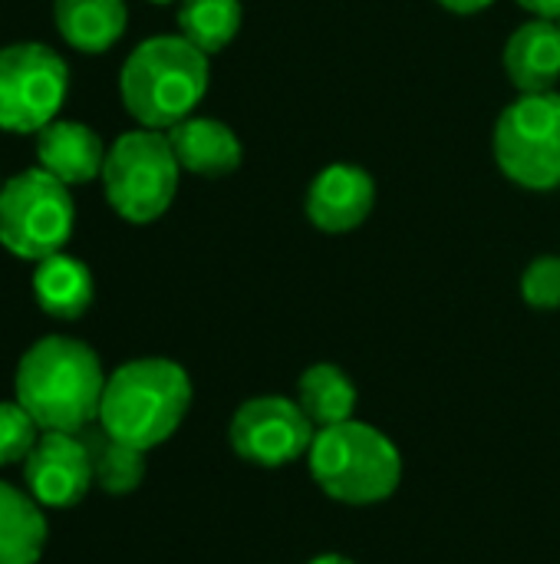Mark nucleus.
<instances>
[{
	"instance_id": "nucleus-1",
	"label": "nucleus",
	"mask_w": 560,
	"mask_h": 564,
	"mask_svg": "<svg viewBox=\"0 0 560 564\" xmlns=\"http://www.w3.org/2000/svg\"><path fill=\"white\" fill-rule=\"evenodd\" d=\"M106 380L102 360L86 340L50 334L20 357L13 370V400L43 433H86L99 420Z\"/></svg>"
},
{
	"instance_id": "nucleus-2",
	"label": "nucleus",
	"mask_w": 560,
	"mask_h": 564,
	"mask_svg": "<svg viewBox=\"0 0 560 564\" xmlns=\"http://www.w3.org/2000/svg\"><path fill=\"white\" fill-rule=\"evenodd\" d=\"M191 397V377L182 364L168 357H135L109 373L96 426L149 453L178 433Z\"/></svg>"
},
{
	"instance_id": "nucleus-3",
	"label": "nucleus",
	"mask_w": 560,
	"mask_h": 564,
	"mask_svg": "<svg viewBox=\"0 0 560 564\" xmlns=\"http://www.w3.org/2000/svg\"><path fill=\"white\" fill-rule=\"evenodd\" d=\"M208 53L178 36H149L119 69V96L142 129H172L208 93Z\"/></svg>"
},
{
	"instance_id": "nucleus-4",
	"label": "nucleus",
	"mask_w": 560,
	"mask_h": 564,
	"mask_svg": "<svg viewBox=\"0 0 560 564\" xmlns=\"http://www.w3.org/2000/svg\"><path fill=\"white\" fill-rule=\"evenodd\" d=\"M310 479L323 496L343 506H376L396 496L403 482V453L396 443L360 420L317 430L307 453Z\"/></svg>"
},
{
	"instance_id": "nucleus-5",
	"label": "nucleus",
	"mask_w": 560,
	"mask_h": 564,
	"mask_svg": "<svg viewBox=\"0 0 560 564\" xmlns=\"http://www.w3.org/2000/svg\"><path fill=\"white\" fill-rule=\"evenodd\" d=\"M182 165L172 152V142L158 129L122 132L102 165V192L112 212L132 225L158 221L178 192Z\"/></svg>"
},
{
	"instance_id": "nucleus-6",
	"label": "nucleus",
	"mask_w": 560,
	"mask_h": 564,
	"mask_svg": "<svg viewBox=\"0 0 560 564\" xmlns=\"http://www.w3.org/2000/svg\"><path fill=\"white\" fill-rule=\"evenodd\" d=\"M76 225L69 185L50 172L26 169L0 188V245L23 261L59 254Z\"/></svg>"
},
{
	"instance_id": "nucleus-7",
	"label": "nucleus",
	"mask_w": 560,
	"mask_h": 564,
	"mask_svg": "<svg viewBox=\"0 0 560 564\" xmlns=\"http://www.w3.org/2000/svg\"><path fill=\"white\" fill-rule=\"evenodd\" d=\"M495 162L521 188L560 185V93H521L495 122Z\"/></svg>"
},
{
	"instance_id": "nucleus-8",
	"label": "nucleus",
	"mask_w": 560,
	"mask_h": 564,
	"mask_svg": "<svg viewBox=\"0 0 560 564\" xmlns=\"http://www.w3.org/2000/svg\"><path fill=\"white\" fill-rule=\"evenodd\" d=\"M69 66L43 43H10L0 50V129L40 132L66 102Z\"/></svg>"
},
{
	"instance_id": "nucleus-9",
	"label": "nucleus",
	"mask_w": 560,
	"mask_h": 564,
	"mask_svg": "<svg viewBox=\"0 0 560 564\" xmlns=\"http://www.w3.org/2000/svg\"><path fill=\"white\" fill-rule=\"evenodd\" d=\"M314 436L317 426L307 420L300 403L277 393L244 400L228 423V443L234 456L257 469H284L297 459H307Z\"/></svg>"
},
{
	"instance_id": "nucleus-10",
	"label": "nucleus",
	"mask_w": 560,
	"mask_h": 564,
	"mask_svg": "<svg viewBox=\"0 0 560 564\" xmlns=\"http://www.w3.org/2000/svg\"><path fill=\"white\" fill-rule=\"evenodd\" d=\"M92 486V456L83 433L46 430L23 463V489L43 509H73Z\"/></svg>"
},
{
	"instance_id": "nucleus-11",
	"label": "nucleus",
	"mask_w": 560,
	"mask_h": 564,
	"mask_svg": "<svg viewBox=\"0 0 560 564\" xmlns=\"http://www.w3.org/2000/svg\"><path fill=\"white\" fill-rule=\"evenodd\" d=\"M376 205V182L366 169L350 162L327 165L307 188V218L327 235L360 228Z\"/></svg>"
},
{
	"instance_id": "nucleus-12",
	"label": "nucleus",
	"mask_w": 560,
	"mask_h": 564,
	"mask_svg": "<svg viewBox=\"0 0 560 564\" xmlns=\"http://www.w3.org/2000/svg\"><path fill=\"white\" fill-rule=\"evenodd\" d=\"M106 145L96 129L73 119H53L36 132V162L43 172L59 178L63 185H86L102 178Z\"/></svg>"
},
{
	"instance_id": "nucleus-13",
	"label": "nucleus",
	"mask_w": 560,
	"mask_h": 564,
	"mask_svg": "<svg viewBox=\"0 0 560 564\" xmlns=\"http://www.w3.org/2000/svg\"><path fill=\"white\" fill-rule=\"evenodd\" d=\"M505 73L518 93H548L560 79V30L554 20L535 17L521 23L502 53Z\"/></svg>"
},
{
	"instance_id": "nucleus-14",
	"label": "nucleus",
	"mask_w": 560,
	"mask_h": 564,
	"mask_svg": "<svg viewBox=\"0 0 560 564\" xmlns=\"http://www.w3.org/2000/svg\"><path fill=\"white\" fill-rule=\"evenodd\" d=\"M172 152L178 159V165L185 172L205 175V178H221L231 175L241 159V139L234 135L231 126L218 122V119H205V116H188L178 126H172L168 132Z\"/></svg>"
},
{
	"instance_id": "nucleus-15",
	"label": "nucleus",
	"mask_w": 560,
	"mask_h": 564,
	"mask_svg": "<svg viewBox=\"0 0 560 564\" xmlns=\"http://www.w3.org/2000/svg\"><path fill=\"white\" fill-rule=\"evenodd\" d=\"M33 297L43 314L53 321H79L96 297L92 271L73 254H50L36 261L33 271Z\"/></svg>"
},
{
	"instance_id": "nucleus-16",
	"label": "nucleus",
	"mask_w": 560,
	"mask_h": 564,
	"mask_svg": "<svg viewBox=\"0 0 560 564\" xmlns=\"http://www.w3.org/2000/svg\"><path fill=\"white\" fill-rule=\"evenodd\" d=\"M56 33L79 53L112 50L129 23L125 0H53Z\"/></svg>"
},
{
	"instance_id": "nucleus-17",
	"label": "nucleus",
	"mask_w": 560,
	"mask_h": 564,
	"mask_svg": "<svg viewBox=\"0 0 560 564\" xmlns=\"http://www.w3.org/2000/svg\"><path fill=\"white\" fill-rule=\"evenodd\" d=\"M46 509L26 492L0 479V564H36L46 552Z\"/></svg>"
},
{
	"instance_id": "nucleus-18",
	"label": "nucleus",
	"mask_w": 560,
	"mask_h": 564,
	"mask_svg": "<svg viewBox=\"0 0 560 564\" xmlns=\"http://www.w3.org/2000/svg\"><path fill=\"white\" fill-rule=\"evenodd\" d=\"M356 383L337 364H314L297 380V403L317 430L340 426L356 413Z\"/></svg>"
},
{
	"instance_id": "nucleus-19",
	"label": "nucleus",
	"mask_w": 560,
	"mask_h": 564,
	"mask_svg": "<svg viewBox=\"0 0 560 564\" xmlns=\"http://www.w3.org/2000/svg\"><path fill=\"white\" fill-rule=\"evenodd\" d=\"M83 436H86V446H89V456H92L96 489H102L112 499H122V496H132L145 482L149 466H145V453L142 449L112 440L99 426H89Z\"/></svg>"
},
{
	"instance_id": "nucleus-20",
	"label": "nucleus",
	"mask_w": 560,
	"mask_h": 564,
	"mask_svg": "<svg viewBox=\"0 0 560 564\" xmlns=\"http://www.w3.org/2000/svg\"><path fill=\"white\" fill-rule=\"evenodd\" d=\"M241 20V0H178V33L208 56L238 36Z\"/></svg>"
},
{
	"instance_id": "nucleus-21",
	"label": "nucleus",
	"mask_w": 560,
	"mask_h": 564,
	"mask_svg": "<svg viewBox=\"0 0 560 564\" xmlns=\"http://www.w3.org/2000/svg\"><path fill=\"white\" fill-rule=\"evenodd\" d=\"M40 436H43L40 423L17 400L0 403V469L23 466L33 446L40 443Z\"/></svg>"
},
{
	"instance_id": "nucleus-22",
	"label": "nucleus",
	"mask_w": 560,
	"mask_h": 564,
	"mask_svg": "<svg viewBox=\"0 0 560 564\" xmlns=\"http://www.w3.org/2000/svg\"><path fill=\"white\" fill-rule=\"evenodd\" d=\"M521 297L535 311H558L560 307V258L541 254L521 274Z\"/></svg>"
},
{
	"instance_id": "nucleus-23",
	"label": "nucleus",
	"mask_w": 560,
	"mask_h": 564,
	"mask_svg": "<svg viewBox=\"0 0 560 564\" xmlns=\"http://www.w3.org/2000/svg\"><path fill=\"white\" fill-rule=\"evenodd\" d=\"M515 3L531 10L535 17H545V20H558L560 17V0H515Z\"/></svg>"
},
{
	"instance_id": "nucleus-24",
	"label": "nucleus",
	"mask_w": 560,
	"mask_h": 564,
	"mask_svg": "<svg viewBox=\"0 0 560 564\" xmlns=\"http://www.w3.org/2000/svg\"><path fill=\"white\" fill-rule=\"evenodd\" d=\"M439 3L452 13H479V10L492 7L495 0H439Z\"/></svg>"
},
{
	"instance_id": "nucleus-25",
	"label": "nucleus",
	"mask_w": 560,
	"mask_h": 564,
	"mask_svg": "<svg viewBox=\"0 0 560 564\" xmlns=\"http://www.w3.org/2000/svg\"><path fill=\"white\" fill-rule=\"evenodd\" d=\"M307 564H356V562H353V558H347V555H333V552H327V555L310 558Z\"/></svg>"
},
{
	"instance_id": "nucleus-26",
	"label": "nucleus",
	"mask_w": 560,
	"mask_h": 564,
	"mask_svg": "<svg viewBox=\"0 0 560 564\" xmlns=\"http://www.w3.org/2000/svg\"><path fill=\"white\" fill-rule=\"evenodd\" d=\"M152 3H178V0H152Z\"/></svg>"
},
{
	"instance_id": "nucleus-27",
	"label": "nucleus",
	"mask_w": 560,
	"mask_h": 564,
	"mask_svg": "<svg viewBox=\"0 0 560 564\" xmlns=\"http://www.w3.org/2000/svg\"><path fill=\"white\" fill-rule=\"evenodd\" d=\"M554 23H558V30H560V17H558V20H554Z\"/></svg>"
},
{
	"instance_id": "nucleus-28",
	"label": "nucleus",
	"mask_w": 560,
	"mask_h": 564,
	"mask_svg": "<svg viewBox=\"0 0 560 564\" xmlns=\"http://www.w3.org/2000/svg\"><path fill=\"white\" fill-rule=\"evenodd\" d=\"M0 188H3V182H0Z\"/></svg>"
}]
</instances>
